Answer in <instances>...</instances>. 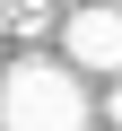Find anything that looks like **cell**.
Here are the masks:
<instances>
[{
    "label": "cell",
    "mask_w": 122,
    "mask_h": 131,
    "mask_svg": "<svg viewBox=\"0 0 122 131\" xmlns=\"http://www.w3.org/2000/svg\"><path fill=\"white\" fill-rule=\"evenodd\" d=\"M0 131H87V88L61 61H18L0 79Z\"/></svg>",
    "instance_id": "6da1fadb"
},
{
    "label": "cell",
    "mask_w": 122,
    "mask_h": 131,
    "mask_svg": "<svg viewBox=\"0 0 122 131\" xmlns=\"http://www.w3.org/2000/svg\"><path fill=\"white\" fill-rule=\"evenodd\" d=\"M61 52L79 70H122V9H79L61 26Z\"/></svg>",
    "instance_id": "7a4b0ae2"
},
{
    "label": "cell",
    "mask_w": 122,
    "mask_h": 131,
    "mask_svg": "<svg viewBox=\"0 0 122 131\" xmlns=\"http://www.w3.org/2000/svg\"><path fill=\"white\" fill-rule=\"evenodd\" d=\"M52 9H44V0H9V9H0V26H9V35H35Z\"/></svg>",
    "instance_id": "3957f363"
},
{
    "label": "cell",
    "mask_w": 122,
    "mask_h": 131,
    "mask_svg": "<svg viewBox=\"0 0 122 131\" xmlns=\"http://www.w3.org/2000/svg\"><path fill=\"white\" fill-rule=\"evenodd\" d=\"M105 114H113V122H122V88H113V96H105Z\"/></svg>",
    "instance_id": "277c9868"
},
{
    "label": "cell",
    "mask_w": 122,
    "mask_h": 131,
    "mask_svg": "<svg viewBox=\"0 0 122 131\" xmlns=\"http://www.w3.org/2000/svg\"><path fill=\"white\" fill-rule=\"evenodd\" d=\"M87 9H122V0H87Z\"/></svg>",
    "instance_id": "5b68a950"
}]
</instances>
